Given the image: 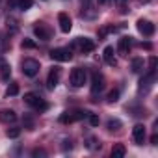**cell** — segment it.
I'll use <instances>...</instances> for the list:
<instances>
[{
    "label": "cell",
    "instance_id": "cell-1",
    "mask_svg": "<svg viewBox=\"0 0 158 158\" xmlns=\"http://www.w3.org/2000/svg\"><path fill=\"white\" fill-rule=\"evenodd\" d=\"M88 114H89V112H86V110H67V112H63V114L60 115V123L71 125V123H74V121H80V119L88 117Z\"/></svg>",
    "mask_w": 158,
    "mask_h": 158
},
{
    "label": "cell",
    "instance_id": "cell-2",
    "mask_svg": "<svg viewBox=\"0 0 158 158\" xmlns=\"http://www.w3.org/2000/svg\"><path fill=\"white\" fill-rule=\"evenodd\" d=\"M24 102L28 104V106H32L34 110H37V112H47L48 110V104L37 95V93H24Z\"/></svg>",
    "mask_w": 158,
    "mask_h": 158
},
{
    "label": "cell",
    "instance_id": "cell-3",
    "mask_svg": "<svg viewBox=\"0 0 158 158\" xmlns=\"http://www.w3.org/2000/svg\"><path fill=\"white\" fill-rule=\"evenodd\" d=\"M69 80H71V84H73L74 88H82V86L86 84V80H88V73H86V69H80V67L73 69L71 74H69Z\"/></svg>",
    "mask_w": 158,
    "mask_h": 158
},
{
    "label": "cell",
    "instance_id": "cell-4",
    "mask_svg": "<svg viewBox=\"0 0 158 158\" xmlns=\"http://www.w3.org/2000/svg\"><path fill=\"white\" fill-rule=\"evenodd\" d=\"M39 69H41V65H39V61L34 60V58H26V60L23 61V73H24L26 76H30V78H34V76L39 73Z\"/></svg>",
    "mask_w": 158,
    "mask_h": 158
},
{
    "label": "cell",
    "instance_id": "cell-5",
    "mask_svg": "<svg viewBox=\"0 0 158 158\" xmlns=\"http://www.w3.org/2000/svg\"><path fill=\"white\" fill-rule=\"evenodd\" d=\"M50 58H52L54 61H69V60L73 58V52H71V48L60 47V48H52V50H50Z\"/></svg>",
    "mask_w": 158,
    "mask_h": 158
},
{
    "label": "cell",
    "instance_id": "cell-6",
    "mask_svg": "<svg viewBox=\"0 0 158 158\" xmlns=\"http://www.w3.org/2000/svg\"><path fill=\"white\" fill-rule=\"evenodd\" d=\"M34 34H35V37L41 39V41H48V39H50V30H48V26H47L45 23H35Z\"/></svg>",
    "mask_w": 158,
    "mask_h": 158
},
{
    "label": "cell",
    "instance_id": "cell-7",
    "mask_svg": "<svg viewBox=\"0 0 158 158\" xmlns=\"http://www.w3.org/2000/svg\"><path fill=\"white\" fill-rule=\"evenodd\" d=\"M130 48H132V37H130V35H123V37L119 39V43H117V52H119L121 56H128Z\"/></svg>",
    "mask_w": 158,
    "mask_h": 158
},
{
    "label": "cell",
    "instance_id": "cell-8",
    "mask_svg": "<svg viewBox=\"0 0 158 158\" xmlns=\"http://www.w3.org/2000/svg\"><path fill=\"white\" fill-rule=\"evenodd\" d=\"M60 74H61V69H60V67H52V69H50V73H48V76H47V86H48V89H54V88L58 86Z\"/></svg>",
    "mask_w": 158,
    "mask_h": 158
},
{
    "label": "cell",
    "instance_id": "cell-9",
    "mask_svg": "<svg viewBox=\"0 0 158 158\" xmlns=\"http://www.w3.org/2000/svg\"><path fill=\"white\" fill-rule=\"evenodd\" d=\"M102 89H104V76L99 74V73H93V76H91V93L95 95V93H101Z\"/></svg>",
    "mask_w": 158,
    "mask_h": 158
},
{
    "label": "cell",
    "instance_id": "cell-10",
    "mask_svg": "<svg viewBox=\"0 0 158 158\" xmlns=\"http://www.w3.org/2000/svg\"><path fill=\"white\" fill-rule=\"evenodd\" d=\"M74 45L80 48L84 54H88V52H91V50L95 48V41H93V39H89V37H78Z\"/></svg>",
    "mask_w": 158,
    "mask_h": 158
},
{
    "label": "cell",
    "instance_id": "cell-11",
    "mask_svg": "<svg viewBox=\"0 0 158 158\" xmlns=\"http://www.w3.org/2000/svg\"><path fill=\"white\" fill-rule=\"evenodd\" d=\"M58 24H60V30H61L63 34H69L71 28H73V21H71V17H69L65 11H61V13L58 15Z\"/></svg>",
    "mask_w": 158,
    "mask_h": 158
},
{
    "label": "cell",
    "instance_id": "cell-12",
    "mask_svg": "<svg viewBox=\"0 0 158 158\" xmlns=\"http://www.w3.org/2000/svg\"><path fill=\"white\" fill-rule=\"evenodd\" d=\"M138 30H139V34H143L145 37H151V35L154 34V24H152L151 21H147V19H139V21H138Z\"/></svg>",
    "mask_w": 158,
    "mask_h": 158
},
{
    "label": "cell",
    "instance_id": "cell-13",
    "mask_svg": "<svg viewBox=\"0 0 158 158\" xmlns=\"http://www.w3.org/2000/svg\"><path fill=\"white\" fill-rule=\"evenodd\" d=\"M154 73H156V69H149V73L141 78V82H139V89H141V91H147V89L151 88V84L154 82V76H156Z\"/></svg>",
    "mask_w": 158,
    "mask_h": 158
},
{
    "label": "cell",
    "instance_id": "cell-14",
    "mask_svg": "<svg viewBox=\"0 0 158 158\" xmlns=\"http://www.w3.org/2000/svg\"><path fill=\"white\" fill-rule=\"evenodd\" d=\"M132 139L136 141V145H143V141H145V127L143 125H136L132 128Z\"/></svg>",
    "mask_w": 158,
    "mask_h": 158
},
{
    "label": "cell",
    "instance_id": "cell-15",
    "mask_svg": "<svg viewBox=\"0 0 158 158\" xmlns=\"http://www.w3.org/2000/svg\"><path fill=\"white\" fill-rule=\"evenodd\" d=\"M10 74H11V67L6 61V58L0 56V78L2 80H10Z\"/></svg>",
    "mask_w": 158,
    "mask_h": 158
},
{
    "label": "cell",
    "instance_id": "cell-16",
    "mask_svg": "<svg viewBox=\"0 0 158 158\" xmlns=\"http://www.w3.org/2000/svg\"><path fill=\"white\" fill-rule=\"evenodd\" d=\"M17 121V114L13 110H0V123H13Z\"/></svg>",
    "mask_w": 158,
    "mask_h": 158
},
{
    "label": "cell",
    "instance_id": "cell-17",
    "mask_svg": "<svg viewBox=\"0 0 158 158\" xmlns=\"http://www.w3.org/2000/svg\"><path fill=\"white\" fill-rule=\"evenodd\" d=\"M104 61L108 65H117V60H115V54H114V47H106L104 48Z\"/></svg>",
    "mask_w": 158,
    "mask_h": 158
},
{
    "label": "cell",
    "instance_id": "cell-18",
    "mask_svg": "<svg viewBox=\"0 0 158 158\" xmlns=\"http://www.w3.org/2000/svg\"><path fill=\"white\" fill-rule=\"evenodd\" d=\"M125 152H127L125 145H123V143H115V145H114V149H112V158H123V156H125Z\"/></svg>",
    "mask_w": 158,
    "mask_h": 158
},
{
    "label": "cell",
    "instance_id": "cell-19",
    "mask_svg": "<svg viewBox=\"0 0 158 158\" xmlns=\"http://www.w3.org/2000/svg\"><path fill=\"white\" fill-rule=\"evenodd\" d=\"M130 69H132V73H141L143 71V58H134Z\"/></svg>",
    "mask_w": 158,
    "mask_h": 158
},
{
    "label": "cell",
    "instance_id": "cell-20",
    "mask_svg": "<svg viewBox=\"0 0 158 158\" xmlns=\"http://www.w3.org/2000/svg\"><path fill=\"white\" fill-rule=\"evenodd\" d=\"M86 147H88L89 151H99V149H101V141H99L97 138H88Z\"/></svg>",
    "mask_w": 158,
    "mask_h": 158
},
{
    "label": "cell",
    "instance_id": "cell-21",
    "mask_svg": "<svg viewBox=\"0 0 158 158\" xmlns=\"http://www.w3.org/2000/svg\"><path fill=\"white\" fill-rule=\"evenodd\" d=\"M121 127H123V123L119 119H110L108 121V130L110 132H117V130H121Z\"/></svg>",
    "mask_w": 158,
    "mask_h": 158
},
{
    "label": "cell",
    "instance_id": "cell-22",
    "mask_svg": "<svg viewBox=\"0 0 158 158\" xmlns=\"http://www.w3.org/2000/svg\"><path fill=\"white\" fill-rule=\"evenodd\" d=\"M32 6H34V0H19V2H17V8H19V10H23V11L30 10Z\"/></svg>",
    "mask_w": 158,
    "mask_h": 158
},
{
    "label": "cell",
    "instance_id": "cell-23",
    "mask_svg": "<svg viewBox=\"0 0 158 158\" xmlns=\"http://www.w3.org/2000/svg\"><path fill=\"white\" fill-rule=\"evenodd\" d=\"M6 136H8V138H11V139H15V138H19V136H21V128L11 127V128H8V130H6Z\"/></svg>",
    "mask_w": 158,
    "mask_h": 158
},
{
    "label": "cell",
    "instance_id": "cell-24",
    "mask_svg": "<svg viewBox=\"0 0 158 158\" xmlns=\"http://www.w3.org/2000/svg\"><path fill=\"white\" fill-rule=\"evenodd\" d=\"M17 93H19V84H15V82L10 84V88L6 89V95H8V97H15Z\"/></svg>",
    "mask_w": 158,
    "mask_h": 158
},
{
    "label": "cell",
    "instance_id": "cell-25",
    "mask_svg": "<svg viewBox=\"0 0 158 158\" xmlns=\"http://www.w3.org/2000/svg\"><path fill=\"white\" fill-rule=\"evenodd\" d=\"M106 101H108V102H117V101H119V89H112V91L108 93Z\"/></svg>",
    "mask_w": 158,
    "mask_h": 158
},
{
    "label": "cell",
    "instance_id": "cell-26",
    "mask_svg": "<svg viewBox=\"0 0 158 158\" xmlns=\"http://www.w3.org/2000/svg\"><path fill=\"white\" fill-rule=\"evenodd\" d=\"M23 123H24L26 128H34V119H32L30 115H24V117H23Z\"/></svg>",
    "mask_w": 158,
    "mask_h": 158
},
{
    "label": "cell",
    "instance_id": "cell-27",
    "mask_svg": "<svg viewBox=\"0 0 158 158\" xmlns=\"http://www.w3.org/2000/svg\"><path fill=\"white\" fill-rule=\"evenodd\" d=\"M127 2H128V0H115V4H117V8L121 10V13L127 11Z\"/></svg>",
    "mask_w": 158,
    "mask_h": 158
},
{
    "label": "cell",
    "instance_id": "cell-28",
    "mask_svg": "<svg viewBox=\"0 0 158 158\" xmlns=\"http://www.w3.org/2000/svg\"><path fill=\"white\" fill-rule=\"evenodd\" d=\"M21 47H23V48H35V43H34L32 39H24V41L21 43Z\"/></svg>",
    "mask_w": 158,
    "mask_h": 158
},
{
    "label": "cell",
    "instance_id": "cell-29",
    "mask_svg": "<svg viewBox=\"0 0 158 158\" xmlns=\"http://www.w3.org/2000/svg\"><path fill=\"white\" fill-rule=\"evenodd\" d=\"M88 117H89V125H91V127H97V125H99V117H97V115L88 114Z\"/></svg>",
    "mask_w": 158,
    "mask_h": 158
},
{
    "label": "cell",
    "instance_id": "cell-30",
    "mask_svg": "<svg viewBox=\"0 0 158 158\" xmlns=\"http://www.w3.org/2000/svg\"><path fill=\"white\" fill-rule=\"evenodd\" d=\"M45 154H47V152H45L43 149H35V151L32 152V156H45Z\"/></svg>",
    "mask_w": 158,
    "mask_h": 158
},
{
    "label": "cell",
    "instance_id": "cell-31",
    "mask_svg": "<svg viewBox=\"0 0 158 158\" xmlns=\"http://www.w3.org/2000/svg\"><path fill=\"white\" fill-rule=\"evenodd\" d=\"M97 2H99V4H101V6H108V4H110V2H112V0H97Z\"/></svg>",
    "mask_w": 158,
    "mask_h": 158
},
{
    "label": "cell",
    "instance_id": "cell-32",
    "mask_svg": "<svg viewBox=\"0 0 158 158\" xmlns=\"http://www.w3.org/2000/svg\"><path fill=\"white\" fill-rule=\"evenodd\" d=\"M151 141H152V145H156V141H158V136H156V134H152V138H151Z\"/></svg>",
    "mask_w": 158,
    "mask_h": 158
},
{
    "label": "cell",
    "instance_id": "cell-33",
    "mask_svg": "<svg viewBox=\"0 0 158 158\" xmlns=\"http://www.w3.org/2000/svg\"><path fill=\"white\" fill-rule=\"evenodd\" d=\"M89 2L91 0H82V4H86V6H89Z\"/></svg>",
    "mask_w": 158,
    "mask_h": 158
},
{
    "label": "cell",
    "instance_id": "cell-34",
    "mask_svg": "<svg viewBox=\"0 0 158 158\" xmlns=\"http://www.w3.org/2000/svg\"><path fill=\"white\" fill-rule=\"evenodd\" d=\"M139 2H141V4H147V2H149V0H139Z\"/></svg>",
    "mask_w": 158,
    "mask_h": 158
}]
</instances>
